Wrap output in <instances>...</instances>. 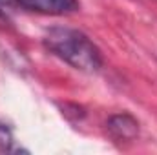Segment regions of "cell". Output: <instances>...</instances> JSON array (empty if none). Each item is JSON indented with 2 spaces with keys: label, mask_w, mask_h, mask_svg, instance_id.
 Returning a JSON list of instances; mask_svg holds the SVG:
<instances>
[{
  "label": "cell",
  "mask_w": 157,
  "mask_h": 155,
  "mask_svg": "<svg viewBox=\"0 0 157 155\" xmlns=\"http://www.w3.org/2000/svg\"><path fill=\"white\" fill-rule=\"evenodd\" d=\"M44 46L78 71L93 73L102 66L99 47L77 29L51 28L44 35Z\"/></svg>",
  "instance_id": "1"
},
{
  "label": "cell",
  "mask_w": 157,
  "mask_h": 155,
  "mask_svg": "<svg viewBox=\"0 0 157 155\" xmlns=\"http://www.w3.org/2000/svg\"><path fill=\"white\" fill-rule=\"evenodd\" d=\"M28 9L46 15H68L78 9L77 0H0V13L4 9Z\"/></svg>",
  "instance_id": "2"
},
{
  "label": "cell",
  "mask_w": 157,
  "mask_h": 155,
  "mask_svg": "<svg viewBox=\"0 0 157 155\" xmlns=\"http://www.w3.org/2000/svg\"><path fill=\"white\" fill-rule=\"evenodd\" d=\"M108 131L117 141H132L139 133V122L130 113H119L108 119Z\"/></svg>",
  "instance_id": "3"
},
{
  "label": "cell",
  "mask_w": 157,
  "mask_h": 155,
  "mask_svg": "<svg viewBox=\"0 0 157 155\" xmlns=\"http://www.w3.org/2000/svg\"><path fill=\"white\" fill-rule=\"evenodd\" d=\"M11 146H13L11 131L4 124H0V152H11Z\"/></svg>",
  "instance_id": "4"
}]
</instances>
